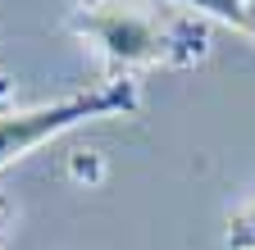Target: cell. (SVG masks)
<instances>
[{
    "label": "cell",
    "mask_w": 255,
    "mask_h": 250,
    "mask_svg": "<svg viewBox=\"0 0 255 250\" xmlns=\"http://www.w3.org/2000/svg\"><path fill=\"white\" fill-rule=\"evenodd\" d=\"M242 32H246V37H255V0L246 5V18H242Z\"/></svg>",
    "instance_id": "4"
},
{
    "label": "cell",
    "mask_w": 255,
    "mask_h": 250,
    "mask_svg": "<svg viewBox=\"0 0 255 250\" xmlns=\"http://www.w3.org/2000/svg\"><path fill=\"white\" fill-rule=\"evenodd\" d=\"M5 96H9V82L0 78V168L23 160L41 141L87 123V118H110V114H137L141 109L137 82L123 78V73H114L105 82H91V86L73 91V96H59L50 105H32V109H5Z\"/></svg>",
    "instance_id": "2"
},
{
    "label": "cell",
    "mask_w": 255,
    "mask_h": 250,
    "mask_svg": "<svg viewBox=\"0 0 255 250\" xmlns=\"http://www.w3.org/2000/svg\"><path fill=\"white\" fill-rule=\"evenodd\" d=\"M0 237H5V200H0Z\"/></svg>",
    "instance_id": "5"
},
{
    "label": "cell",
    "mask_w": 255,
    "mask_h": 250,
    "mask_svg": "<svg viewBox=\"0 0 255 250\" xmlns=\"http://www.w3.org/2000/svg\"><path fill=\"white\" fill-rule=\"evenodd\" d=\"M223 241H228V250H255V205H246L228 218V237Z\"/></svg>",
    "instance_id": "3"
},
{
    "label": "cell",
    "mask_w": 255,
    "mask_h": 250,
    "mask_svg": "<svg viewBox=\"0 0 255 250\" xmlns=\"http://www.w3.org/2000/svg\"><path fill=\"white\" fill-rule=\"evenodd\" d=\"M73 32L91 41L123 78L132 69H187L210 55V32L201 18L159 14L132 0H82Z\"/></svg>",
    "instance_id": "1"
}]
</instances>
